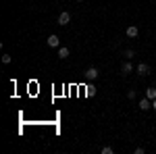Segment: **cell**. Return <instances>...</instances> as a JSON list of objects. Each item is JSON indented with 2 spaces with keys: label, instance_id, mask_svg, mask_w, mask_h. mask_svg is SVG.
<instances>
[{
  "label": "cell",
  "instance_id": "cell-5",
  "mask_svg": "<svg viewBox=\"0 0 156 154\" xmlns=\"http://www.w3.org/2000/svg\"><path fill=\"white\" fill-rule=\"evenodd\" d=\"M48 46H50V48H58V46H60V38L56 36V34L48 36Z\"/></svg>",
  "mask_w": 156,
  "mask_h": 154
},
{
  "label": "cell",
  "instance_id": "cell-6",
  "mask_svg": "<svg viewBox=\"0 0 156 154\" xmlns=\"http://www.w3.org/2000/svg\"><path fill=\"white\" fill-rule=\"evenodd\" d=\"M125 34H127V38H137V34H140V29H137L135 25H129V27L125 29Z\"/></svg>",
  "mask_w": 156,
  "mask_h": 154
},
{
  "label": "cell",
  "instance_id": "cell-2",
  "mask_svg": "<svg viewBox=\"0 0 156 154\" xmlns=\"http://www.w3.org/2000/svg\"><path fill=\"white\" fill-rule=\"evenodd\" d=\"M69 23H71V13L62 11L58 15V25H69Z\"/></svg>",
  "mask_w": 156,
  "mask_h": 154
},
{
  "label": "cell",
  "instance_id": "cell-11",
  "mask_svg": "<svg viewBox=\"0 0 156 154\" xmlns=\"http://www.w3.org/2000/svg\"><path fill=\"white\" fill-rule=\"evenodd\" d=\"M125 56H127V59L131 60L133 56H135V52H133V50H125Z\"/></svg>",
  "mask_w": 156,
  "mask_h": 154
},
{
  "label": "cell",
  "instance_id": "cell-3",
  "mask_svg": "<svg viewBox=\"0 0 156 154\" xmlns=\"http://www.w3.org/2000/svg\"><path fill=\"white\" fill-rule=\"evenodd\" d=\"M137 106H140V110H150V108H152V100H150L148 96H144V98L140 100V104H137Z\"/></svg>",
  "mask_w": 156,
  "mask_h": 154
},
{
  "label": "cell",
  "instance_id": "cell-9",
  "mask_svg": "<svg viewBox=\"0 0 156 154\" xmlns=\"http://www.w3.org/2000/svg\"><path fill=\"white\" fill-rule=\"evenodd\" d=\"M146 96H148L150 100H154L156 98V88H148V90H146Z\"/></svg>",
  "mask_w": 156,
  "mask_h": 154
},
{
  "label": "cell",
  "instance_id": "cell-12",
  "mask_svg": "<svg viewBox=\"0 0 156 154\" xmlns=\"http://www.w3.org/2000/svg\"><path fill=\"white\" fill-rule=\"evenodd\" d=\"M127 98L133 100V98H135V90H129V92H127Z\"/></svg>",
  "mask_w": 156,
  "mask_h": 154
},
{
  "label": "cell",
  "instance_id": "cell-10",
  "mask_svg": "<svg viewBox=\"0 0 156 154\" xmlns=\"http://www.w3.org/2000/svg\"><path fill=\"white\" fill-rule=\"evenodd\" d=\"M102 154H112V146H104L102 148Z\"/></svg>",
  "mask_w": 156,
  "mask_h": 154
},
{
  "label": "cell",
  "instance_id": "cell-4",
  "mask_svg": "<svg viewBox=\"0 0 156 154\" xmlns=\"http://www.w3.org/2000/svg\"><path fill=\"white\" fill-rule=\"evenodd\" d=\"M131 71H133V65H131V60L127 59L123 65H121V73H123V75H129Z\"/></svg>",
  "mask_w": 156,
  "mask_h": 154
},
{
  "label": "cell",
  "instance_id": "cell-14",
  "mask_svg": "<svg viewBox=\"0 0 156 154\" xmlns=\"http://www.w3.org/2000/svg\"><path fill=\"white\" fill-rule=\"evenodd\" d=\"M152 108H154V110H156V98H154V100H152Z\"/></svg>",
  "mask_w": 156,
  "mask_h": 154
},
{
  "label": "cell",
  "instance_id": "cell-7",
  "mask_svg": "<svg viewBox=\"0 0 156 154\" xmlns=\"http://www.w3.org/2000/svg\"><path fill=\"white\" fill-rule=\"evenodd\" d=\"M137 73H140V75H150V65L140 63V65H137Z\"/></svg>",
  "mask_w": 156,
  "mask_h": 154
},
{
  "label": "cell",
  "instance_id": "cell-1",
  "mask_svg": "<svg viewBox=\"0 0 156 154\" xmlns=\"http://www.w3.org/2000/svg\"><path fill=\"white\" fill-rule=\"evenodd\" d=\"M98 77H100V71H98L96 67H90V69H85V79H90V81H96Z\"/></svg>",
  "mask_w": 156,
  "mask_h": 154
},
{
  "label": "cell",
  "instance_id": "cell-8",
  "mask_svg": "<svg viewBox=\"0 0 156 154\" xmlns=\"http://www.w3.org/2000/svg\"><path fill=\"white\" fill-rule=\"evenodd\" d=\"M69 54H71V50H69L67 46H60L58 48V56H60V59H69Z\"/></svg>",
  "mask_w": 156,
  "mask_h": 154
},
{
  "label": "cell",
  "instance_id": "cell-13",
  "mask_svg": "<svg viewBox=\"0 0 156 154\" xmlns=\"http://www.w3.org/2000/svg\"><path fill=\"white\" fill-rule=\"evenodd\" d=\"M2 63H11V56L9 54H2Z\"/></svg>",
  "mask_w": 156,
  "mask_h": 154
},
{
  "label": "cell",
  "instance_id": "cell-15",
  "mask_svg": "<svg viewBox=\"0 0 156 154\" xmlns=\"http://www.w3.org/2000/svg\"><path fill=\"white\" fill-rule=\"evenodd\" d=\"M77 2H83V0H77Z\"/></svg>",
  "mask_w": 156,
  "mask_h": 154
}]
</instances>
